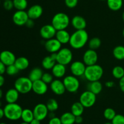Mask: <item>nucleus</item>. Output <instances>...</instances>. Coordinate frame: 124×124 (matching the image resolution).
Masks as SVG:
<instances>
[{
    "instance_id": "10",
    "label": "nucleus",
    "mask_w": 124,
    "mask_h": 124,
    "mask_svg": "<svg viewBox=\"0 0 124 124\" xmlns=\"http://www.w3.org/2000/svg\"><path fill=\"white\" fill-rule=\"evenodd\" d=\"M33 112L34 117L40 121L44 120L48 116L49 113L47 106L44 103H38L34 107Z\"/></svg>"
},
{
    "instance_id": "26",
    "label": "nucleus",
    "mask_w": 124,
    "mask_h": 124,
    "mask_svg": "<svg viewBox=\"0 0 124 124\" xmlns=\"http://www.w3.org/2000/svg\"><path fill=\"white\" fill-rule=\"evenodd\" d=\"M56 63V60L50 55L46 56L43 58L41 64L44 69L46 70H52V69Z\"/></svg>"
},
{
    "instance_id": "3",
    "label": "nucleus",
    "mask_w": 124,
    "mask_h": 124,
    "mask_svg": "<svg viewBox=\"0 0 124 124\" xmlns=\"http://www.w3.org/2000/svg\"><path fill=\"white\" fill-rule=\"evenodd\" d=\"M3 109L5 117L8 120L15 121L21 119L23 109L17 103H7Z\"/></svg>"
},
{
    "instance_id": "45",
    "label": "nucleus",
    "mask_w": 124,
    "mask_h": 124,
    "mask_svg": "<svg viewBox=\"0 0 124 124\" xmlns=\"http://www.w3.org/2000/svg\"><path fill=\"white\" fill-rule=\"evenodd\" d=\"M119 85L120 89L121 90L122 92L124 93V76L122 79L119 80Z\"/></svg>"
},
{
    "instance_id": "11",
    "label": "nucleus",
    "mask_w": 124,
    "mask_h": 124,
    "mask_svg": "<svg viewBox=\"0 0 124 124\" xmlns=\"http://www.w3.org/2000/svg\"><path fill=\"white\" fill-rule=\"evenodd\" d=\"M83 62L87 66L97 64L98 55L96 51L89 49L84 52L83 55Z\"/></svg>"
},
{
    "instance_id": "2",
    "label": "nucleus",
    "mask_w": 124,
    "mask_h": 124,
    "mask_svg": "<svg viewBox=\"0 0 124 124\" xmlns=\"http://www.w3.org/2000/svg\"><path fill=\"white\" fill-rule=\"evenodd\" d=\"M104 74V69L99 64H95L86 67L84 77L89 82L99 81Z\"/></svg>"
},
{
    "instance_id": "35",
    "label": "nucleus",
    "mask_w": 124,
    "mask_h": 124,
    "mask_svg": "<svg viewBox=\"0 0 124 124\" xmlns=\"http://www.w3.org/2000/svg\"><path fill=\"white\" fill-rule=\"evenodd\" d=\"M46 106L49 112H54L59 108V104L57 100L54 98H50L47 100Z\"/></svg>"
},
{
    "instance_id": "58",
    "label": "nucleus",
    "mask_w": 124,
    "mask_h": 124,
    "mask_svg": "<svg viewBox=\"0 0 124 124\" xmlns=\"http://www.w3.org/2000/svg\"><path fill=\"white\" fill-rule=\"evenodd\" d=\"M0 124H6V123L4 122H1L0 123Z\"/></svg>"
},
{
    "instance_id": "40",
    "label": "nucleus",
    "mask_w": 124,
    "mask_h": 124,
    "mask_svg": "<svg viewBox=\"0 0 124 124\" xmlns=\"http://www.w3.org/2000/svg\"><path fill=\"white\" fill-rule=\"evenodd\" d=\"M3 7L6 10H11L14 8L13 0H7L3 2Z\"/></svg>"
},
{
    "instance_id": "49",
    "label": "nucleus",
    "mask_w": 124,
    "mask_h": 124,
    "mask_svg": "<svg viewBox=\"0 0 124 124\" xmlns=\"http://www.w3.org/2000/svg\"><path fill=\"white\" fill-rule=\"evenodd\" d=\"M30 124H41V121L38 119L34 118L32 120H31V122L30 123Z\"/></svg>"
},
{
    "instance_id": "48",
    "label": "nucleus",
    "mask_w": 124,
    "mask_h": 124,
    "mask_svg": "<svg viewBox=\"0 0 124 124\" xmlns=\"http://www.w3.org/2000/svg\"><path fill=\"white\" fill-rule=\"evenodd\" d=\"M5 83V79L2 75H0V88L2 87Z\"/></svg>"
},
{
    "instance_id": "53",
    "label": "nucleus",
    "mask_w": 124,
    "mask_h": 124,
    "mask_svg": "<svg viewBox=\"0 0 124 124\" xmlns=\"http://www.w3.org/2000/svg\"><path fill=\"white\" fill-rule=\"evenodd\" d=\"M104 124H112V123H111V122H107L105 123Z\"/></svg>"
},
{
    "instance_id": "30",
    "label": "nucleus",
    "mask_w": 124,
    "mask_h": 124,
    "mask_svg": "<svg viewBox=\"0 0 124 124\" xmlns=\"http://www.w3.org/2000/svg\"><path fill=\"white\" fill-rule=\"evenodd\" d=\"M34 118L35 117H34L33 110L29 109V108L23 109V112H22L21 117V119H22L23 122L30 124Z\"/></svg>"
},
{
    "instance_id": "50",
    "label": "nucleus",
    "mask_w": 124,
    "mask_h": 124,
    "mask_svg": "<svg viewBox=\"0 0 124 124\" xmlns=\"http://www.w3.org/2000/svg\"><path fill=\"white\" fill-rule=\"evenodd\" d=\"M5 117L4 115V109L2 108H0V119H2V118Z\"/></svg>"
},
{
    "instance_id": "52",
    "label": "nucleus",
    "mask_w": 124,
    "mask_h": 124,
    "mask_svg": "<svg viewBox=\"0 0 124 124\" xmlns=\"http://www.w3.org/2000/svg\"><path fill=\"white\" fill-rule=\"evenodd\" d=\"M2 96H3V92H2V89H1V88H0V99L2 98Z\"/></svg>"
},
{
    "instance_id": "27",
    "label": "nucleus",
    "mask_w": 124,
    "mask_h": 124,
    "mask_svg": "<svg viewBox=\"0 0 124 124\" xmlns=\"http://www.w3.org/2000/svg\"><path fill=\"white\" fill-rule=\"evenodd\" d=\"M75 118L76 116H75L71 112H65L60 117L62 124H75Z\"/></svg>"
},
{
    "instance_id": "14",
    "label": "nucleus",
    "mask_w": 124,
    "mask_h": 124,
    "mask_svg": "<svg viewBox=\"0 0 124 124\" xmlns=\"http://www.w3.org/2000/svg\"><path fill=\"white\" fill-rule=\"evenodd\" d=\"M45 49L50 53H57L62 48V44L56 38L46 40L44 44Z\"/></svg>"
},
{
    "instance_id": "32",
    "label": "nucleus",
    "mask_w": 124,
    "mask_h": 124,
    "mask_svg": "<svg viewBox=\"0 0 124 124\" xmlns=\"http://www.w3.org/2000/svg\"><path fill=\"white\" fill-rule=\"evenodd\" d=\"M102 41L99 38L93 37L88 41V45L89 49L96 51V49H99L101 46Z\"/></svg>"
},
{
    "instance_id": "24",
    "label": "nucleus",
    "mask_w": 124,
    "mask_h": 124,
    "mask_svg": "<svg viewBox=\"0 0 124 124\" xmlns=\"http://www.w3.org/2000/svg\"><path fill=\"white\" fill-rule=\"evenodd\" d=\"M14 64L19 71H23L27 69L30 64V62L26 57H19L16 58Z\"/></svg>"
},
{
    "instance_id": "51",
    "label": "nucleus",
    "mask_w": 124,
    "mask_h": 124,
    "mask_svg": "<svg viewBox=\"0 0 124 124\" xmlns=\"http://www.w3.org/2000/svg\"><path fill=\"white\" fill-rule=\"evenodd\" d=\"M48 117H50V119H51V118H53L54 117H55V114H54V112H50L49 113H48Z\"/></svg>"
},
{
    "instance_id": "39",
    "label": "nucleus",
    "mask_w": 124,
    "mask_h": 124,
    "mask_svg": "<svg viewBox=\"0 0 124 124\" xmlns=\"http://www.w3.org/2000/svg\"><path fill=\"white\" fill-rule=\"evenodd\" d=\"M112 124H124V115L122 114H116L111 120Z\"/></svg>"
},
{
    "instance_id": "21",
    "label": "nucleus",
    "mask_w": 124,
    "mask_h": 124,
    "mask_svg": "<svg viewBox=\"0 0 124 124\" xmlns=\"http://www.w3.org/2000/svg\"><path fill=\"white\" fill-rule=\"evenodd\" d=\"M19 97V92L15 88H10L5 94V100L7 103H16Z\"/></svg>"
},
{
    "instance_id": "15",
    "label": "nucleus",
    "mask_w": 124,
    "mask_h": 124,
    "mask_svg": "<svg viewBox=\"0 0 124 124\" xmlns=\"http://www.w3.org/2000/svg\"><path fill=\"white\" fill-rule=\"evenodd\" d=\"M50 88L52 92L58 96L64 94L66 91V89L64 86L63 81L58 79L53 80V81L50 84Z\"/></svg>"
},
{
    "instance_id": "19",
    "label": "nucleus",
    "mask_w": 124,
    "mask_h": 124,
    "mask_svg": "<svg viewBox=\"0 0 124 124\" xmlns=\"http://www.w3.org/2000/svg\"><path fill=\"white\" fill-rule=\"evenodd\" d=\"M70 23L76 30H85L87 27V21L85 19L80 15H76L73 17Z\"/></svg>"
},
{
    "instance_id": "44",
    "label": "nucleus",
    "mask_w": 124,
    "mask_h": 124,
    "mask_svg": "<svg viewBox=\"0 0 124 124\" xmlns=\"http://www.w3.org/2000/svg\"><path fill=\"white\" fill-rule=\"evenodd\" d=\"M25 26L29 28H32L35 26V22H34L33 19H31L29 18L27 20V21L26 22Z\"/></svg>"
},
{
    "instance_id": "29",
    "label": "nucleus",
    "mask_w": 124,
    "mask_h": 124,
    "mask_svg": "<svg viewBox=\"0 0 124 124\" xmlns=\"http://www.w3.org/2000/svg\"><path fill=\"white\" fill-rule=\"evenodd\" d=\"M107 4L111 10L118 11L123 6V0H107Z\"/></svg>"
},
{
    "instance_id": "46",
    "label": "nucleus",
    "mask_w": 124,
    "mask_h": 124,
    "mask_svg": "<svg viewBox=\"0 0 124 124\" xmlns=\"http://www.w3.org/2000/svg\"><path fill=\"white\" fill-rule=\"evenodd\" d=\"M83 122V118H82V115H79V116H76L75 118V123L77 124H81Z\"/></svg>"
},
{
    "instance_id": "28",
    "label": "nucleus",
    "mask_w": 124,
    "mask_h": 124,
    "mask_svg": "<svg viewBox=\"0 0 124 124\" xmlns=\"http://www.w3.org/2000/svg\"><path fill=\"white\" fill-rule=\"evenodd\" d=\"M84 106L79 102H75L71 106V113L75 116L82 115L84 111Z\"/></svg>"
},
{
    "instance_id": "60",
    "label": "nucleus",
    "mask_w": 124,
    "mask_h": 124,
    "mask_svg": "<svg viewBox=\"0 0 124 124\" xmlns=\"http://www.w3.org/2000/svg\"><path fill=\"white\" fill-rule=\"evenodd\" d=\"M1 1H2V0H0V5H1Z\"/></svg>"
},
{
    "instance_id": "33",
    "label": "nucleus",
    "mask_w": 124,
    "mask_h": 124,
    "mask_svg": "<svg viewBox=\"0 0 124 124\" xmlns=\"http://www.w3.org/2000/svg\"><path fill=\"white\" fill-rule=\"evenodd\" d=\"M13 2L16 10H25L27 8V0H13Z\"/></svg>"
},
{
    "instance_id": "36",
    "label": "nucleus",
    "mask_w": 124,
    "mask_h": 124,
    "mask_svg": "<svg viewBox=\"0 0 124 124\" xmlns=\"http://www.w3.org/2000/svg\"><path fill=\"white\" fill-rule=\"evenodd\" d=\"M116 113L114 109L111 108H107L104 110V117L105 119L108 120H111L113 119L115 115H116Z\"/></svg>"
},
{
    "instance_id": "56",
    "label": "nucleus",
    "mask_w": 124,
    "mask_h": 124,
    "mask_svg": "<svg viewBox=\"0 0 124 124\" xmlns=\"http://www.w3.org/2000/svg\"><path fill=\"white\" fill-rule=\"evenodd\" d=\"M1 106H2V102H1V99H0V108H1Z\"/></svg>"
},
{
    "instance_id": "20",
    "label": "nucleus",
    "mask_w": 124,
    "mask_h": 124,
    "mask_svg": "<svg viewBox=\"0 0 124 124\" xmlns=\"http://www.w3.org/2000/svg\"><path fill=\"white\" fill-rule=\"evenodd\" d=\"M66 66L61 63H56L52 69V74L56 79H61L65 76L66 74Z\"/></svg>"
},
{
    "instance_id": "41",
    "label": "nucleus",
    "mask_w": 124,
    "mask_h": 124,
    "mask_svg": "<svg viewBox=\"0 0 124 124\" xmlns=\"http://www.w3.org/2000/svg\"><path fill=\"white\" fill-rule=\"evenodd\" d=\"M65 6L70 9L75 8L78 4V0H65Z\"/></svg>"
},
{
    "instance_id": "12",
    "label": "nucleus",
    "mask_w": 124,
    "mask_h": 124,
    "mask_svg": "<svg viewBox=\"0 0 124 124\" xmlns=\"http://www.w3.org/2000/svg\"><path fill=\"white\" fill-rule=\"evenodd\" d=\"M29 19L27 12L25 10H16L12 17V20L14 24L18 26L25 25Z\"/></svg>"
},
{
    "instance_id": "8",
    "label": "nucleus",
    "mask_w": 124,
    "mask_h": 124,
    "mask_svg": "<svg viewBox=\"0 0 124 124\" xmlns=\"http://www.w3.org/2000/svg\"><path fill=\"white\" fill-rule=\"evenodd\" d=\"M79 102L84 106V108H91L96 102V95L87 90L81 94Z\"/></svg>"
},
{
    "instance_id": "18",
    "label": "nucleus",
    "mask_w": 124,
    "mask_h": 124,
    "mask_svg": "<svg viewBox=\"0 0 124 124\" xmlns=\"http://www.w3.org/2000/svg\"><path fill=\"white\" fill-rule=\"evenodd\" d=\"M27 12L30 19L35 20L42 16L43 13V9L40 5L35 4L29 7Z\"/></svg>"
},
{
    "instance_id": "25",
    "label": "nucleus",
    "mask_w": 124,
    "mask_h": 124,
    "mask_svg": "<svg viewBox=\"0 0 124 124\" xmlns=\"http://www.w3.org/2000/svg\"><path fill=\"white\" fill-rule=\"evenodd\" d=\"M43 74V71L41 68L39 67H35L30 71L28 77L33 82L36 80H41Z\"/></svg>"
},
{
    "instance_id": "37",
    "label": "nucleus",
    "mask_w": 124,
    "mask_h": 124,
    "mask_svg": "<svg viewBox=\"0 0 124 124\" xmlns=\"http://www.w3.org/2000/svg\"><path fill=\"white\" fill-rule=\"evenodd\" d=\"M19 71H20L16 68V66L14 64L6 66V73L10 76H13V75H16L19 73Z\"/></svg>"
},
{
    "instance_id": "9",
    "label": "nucleus",
    "mask_w": 124,
    "mask_h": 124,
    "mask_svg": "<svg viewBox=\"0 0 124 124\" xmlns=\"http://www.w3.org/2000/svg\"><path fill=\"white\" fill-rule=\"evenodd\" d=\"M87 66L83 62L81 61H75L70 64V72L75 77H82L84 75Z\"/></svg>"
},
{
    "instance_id": "61",
    "label": "nucleus",
    "mask_w": 124,
    "mask_h": 124,
    "mask_svg": "<svg viewBox=\"0 0 124 124\" xmlns=\"http://www.w3.org/2000/svg\"><path fill=\"white\" fill-rule=\"evenodd\" d=\"M2 1H7V0H2Z\"/></svg>"
},
{
    "instance_id": "57",
    "label": "nucleus",
    "mask_w": 124,
    "mask_h": 124,
    "mask_svg": "<svg viewBox=\"0 0 124 124\" xmlns=\"http://www.w3.org/2000/svg\"><path fill=\"white\" fill-rule=\"evenodd\" d=\"M122 35H123V36L124 38V28L123 29V30H122Z\"/></svg>"
},
{
    "instance_id": "31",
    "label": "nucleus",
    "mask_w": 124,
    "mask_h": 124,
    "mask_svg": "<svg viewBox=\"0 0 124 124\" xmlns=\"http://www.w3.org/2000/svg\"><path fill=\"white\" fill-rule=\"evenodd\" d=\"M113 55L118 60H124V46L121 45L116 46L113 50Z\"/></svg>"
},
{
    "instance_id": "22",
    "label": "nucleus",
    "mask_w": 124,
    "mask_h": 124,
    "mask_svg": "<svg viewBox=\"0 0 124 124\" xmlns=\"http://www.w3.org/2000/svg\"><path fill=\"white\" fill-rule=\"evenodd\" d=\"M71 35L69 34V32L66 30H57L55 38L62 44H66L69 43Z\"/></svg>"
},
{
    "instance_id": "59",
    "label": "nucleus",
    "mask_w": 124,
    "mask_h": 124,
    "mask_svg": "<svg viewBox=\"0 0 124 124\" xmlns=\"http://www.w3.org/2000/svg\"><path fill=\"white\" fill-rule=\"evenodd\" d=\"M100 1H107V0H100Z\"/></svg>"
},
{
    "instance_id": "34",
    "label": "nucleus",
    "mask_w": 124,
    "mask_h": 124,
    "mask_svg": "<svg viewBox=\"0 0 124 124\" xmlns=\"http://www.w3.org/2000/svg\"><path fill=\"white\" fill-rule=\"evenodd\" d=\"M112 75L115 79L120 80L124 76V69L121 66H116L112 69Z\"/></svg>"
},
{
    "instance_id": "47",
    "label": "nucleus",
    "mask_w": 124,
    "mask_h": 124,
    "mask_svg": "<svg viewBox=\"0 0 124 124\" xmlns=\"http://www.w3.org/2000/svg\"><path fill=\"white\" fill-rule=\"evenodd\" d=\"M105 86H106V87L109 88H110L113 87V86H115V82L113 81H107L106 83H105Z\"/></svg>"
},
{
    "instance_id": "13",
    "label": "nucleus",
    "mask_w": 124,
    "mask_h": 124,
    "mask_svg": "<svg viewBox=\"0 0 124 124\" xmlns=\"http://www.w3.org/2000/svg\"><path fill=\"white\" fill-rule=\"evenodd\" d=\"M57 30L52 24H46L41 27L39 34L41 37L46 40H50L55 36Z\"/></svg>"
},
{
    "instance_id": "6",
    "label": "nucleus",
    "mask_w": 124,
    "mask_h": 124,
    "mask_svg": "<svg viewBox=\"0 0 124 124\" xmlns=\"http://www.w3.org/2000/svg\"><path fill=\"white\" fill-rule=\"evenodd\" d=\"M62 81L66 91L70 93H75L78 91L80 87V81L77 77L73 75H67L64 77Z\"/></svg>"
},
{
    "instance_id": "38",
    "label": "nucleus",
    "mask_w": 124,
    "mask_h": 124,
    "mask_svg": "<svg viewBox=\"0 0 124 124\" xmlns=\"http://www.w3.org/2000/svg\"><path fill=\"white\" fill-rule=\"evenodd\" d=\"M53 75L52 74H50L49 72H45L44 73L43 75H42V79L41 80L44 81V82L46 83V84H50L52 81H53Z\"/></svg>"
},
{
    "instance_id": "55",
    "label": "nucleus",
    "mask_w": 124,
    "mask_h": 124,
    "mask_svg": "<svg viewBox=\"0 0 124 124\" xmlns=\"http://www.w3.org/2000/svg\"><path fill=\"white\" fill-rule=\"evenodd\" d=\"M20 124H29V123H26V122H23L21 123Z\"/></svg>"
},
{
    "instance_id": "54",
    "label": "nucleus",
    "mask_w": 124,
    "mask_h": 124,
    "mask_svg": "<svg viewBox=\"0 0 124 124\" xmlns=\"http://www.w3.org/2000/svg\"><path fill=\"white\" fill-rule=\"evenodd\" d=\"M122 19H123V21L124 22V11L123 13H122Z\"/></svg>"
},
{
    "instance_id": "43",
    "label": "nucleus",
    "mask_w": 124,
    "mask_h": 124,
    "mask_svg": "<svg viewBox=\"0 0 124 124\" xmlns=\"http://www.w3.org/2000/svg\"><path fill=\"white\" fill-rule=\"evenodd\" d=\"M6 66L0 60V75H3L6 73Z\"/></svg>"
},
{
    "instance_id": "7",
    "label": "nucleus",
    "mask_w": 124,
    "mask_h": 124,
    "mask_svg": "<svg viewBox=\"0 0 124 124\" xmlns=\"http://www.w3.org/2000/svg\"><path fill=\"white\" fill-rule=\"evenodd\" d=\"M73 60V53L67 47H62L57 52V63L67 66L71 63Z\"/></svg>"
},
{
    "instance_id": "42",
    "label": "nucleus",
    "mask_w": 124,
    "mask_h": 124,
    "mask_svg": "<svg viewBox=\"0 0 124 124\" xmlns=\"http://www.w3.org/2000/svg\"><path fill=\"white\" fill-rule=\"evenodd\" d=\"M48 124H62V122L60 117L55 116L54 117L50 119Z\"/></svg>"
},
{
    "instance_id": "5",
    "label": "nucleus",
    "mask_w": 124,
    "mask_h": 124,
    "mask_svg": "<svg viewBox=\"0 0 124 124\" xmlns=\"http://www.w3.org/2000/svg\"><path fill=\"white\" fill-rule=\"evenodd\" d=\"M33 81L28 77H20L15 80L14 88L19 94H25L32 90Z\"/></svg>"
},
{
    "instance_id": "16",
    "label": "nucleus",
    "mask_w": 124,
    "mask_h": 124,
    "mask_svg": "<svg viewBox=\"0 0 124 124\" xmlns=\"http://www.w3.org/2000/svg\"><path fill=\"white\" fill-rule=\"evenodd\" d=\"M16 59V57L15 55L10 51L5 50L0 53V60L6 66L14 64Z\"/></svg>"
},
{
    "instance_id": "23",
    "label": "nucleus",
    "mask_w": 124,
    "mask_h": 124,
    "mask_svg": "<svg viewBox=\"0 0 124 124\" xmlns=\"http://www.w3.org/2000/svg\"><path fill=\"white\" fill-rule=\"evenodd\" d=\"M102 84L100 81H90L87 85V90L91 91L96 95L100 94L102 91Z\"/></svg>"
},
{
    "instance_id": "4",
    "label": "nucleus",
    "mask_w": 124,
    "mask_h": 124,
    "mask_svg": "<svg viewBox=\"0 0 124 124\" xmlns=\"http://www.w3.org/2000/svg\"><path fill=\"white\" fill-rule=\"evenodd\" d=\"M70 18L67 14L63 12H59L54 15L52 19V25L56 30H64L70 24Z\"/></svg>"
},
{
    "instance_id": "17",
    "label": "nucleus",
    "mask_w": 124,
    "mask_h": 124,
    "mask_svg": "<svg viewBox=\"0 0 124 124\" xmlns=\"http://www.w3.org/2000/svg\"><path fill=\"white\" fill-rule=\"evenodd\" d=\"M48 85L42 80H36L33 82L32 91L38 95H44L48 91Z\"/></svg>"
},
{
    "instance_id": "1",
    "label": "nucleus",
    "mask_w": 124,
    "mask_h": 124,
    "mask_svg": "<svg viewBox=\"0 0 124 124\" xmlns=\"http://www.w3.org/2000/svg\"><path fill=\"white\" fill-rule=\"evenodd\" d=\"M88 32L85 30H76L70 36L69 44L74 49H81L88 42Z\"/></svg>"
}]
</instances>
